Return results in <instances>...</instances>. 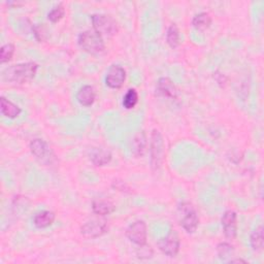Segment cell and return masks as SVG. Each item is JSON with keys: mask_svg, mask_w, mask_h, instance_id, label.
Returning a JSON list of instances; mask_svg holds the SVG:
<instances>
[{"mask_svg": "<svg viewBox=\"0 0 264 264\" xmlns=\"http://www.w3.org/2000/svg\"><path fill=\"white\" fill-rule=\"evenodd\" d=\"M89 156L92 163L96 166H105L112 160L111 152L101 148H93Z\"/></svg>", "mask_w": 264, "mask_h": 264, "instance_id": "obj_15", "label": "cell"}, {"mask_svg": "<svg viewBox=\"0 0 264 264\" xmlns=\"http://www.w3.org/2000/svg\"><path fill=\"white\" fill-rule=\"evenodd\" d=\"M228 263H247V262L242 259H230Z\"/></svg>", "mask_w": 264, "mask_h": 264, "instance_id": "obj_29", "label": "cell"}, {"mask_svg": "<svg viewBox=\"0 0 264 264\" xmlns=\"http://www.w3.org/2000/svg\"><path fill=\"white\" fill-rule=\"evenodd\" d=\"M250 243H251V247L254 251H261L263 249V245H264V229H263V226L260 225L258 226L254 231L253 233L251 234V237H250Z\"/></svg>", "mask_w": 264, "mask_h": 264, "instance_id": "obj_19", "label": "cell"}, {"mask_svg": "<svg viewBox=\"0 0 264 264\" xmlns=\"http://www.w3.org/2000/svg\"><path fill=\"white\" fill-rule=\"evenodd\" d=\"M15 54V46L13 44H7L0 49V62L7 63L9 62Z\"/></svg>", "mask_w": 264, "mask_h": 264, "instance_id": "obj_24", "label": "cell"}, {"mask_svg": "<svg viewBox=\"0 0 264 264\" xmlns=\"http://www.w3.org/2000/svg\"><path fill=\"white\" fill-rule=\"evenodd\" d=\"M126 236L128 239L137 245V246H144L147 243V224L144 221H135L132 223L126 230Z\"/></svg>", "mask_w": 264, "mask_h": 264, "instance_id": "obj_8", "label": "cell"}, {"mask_svg": "<svg viewBox=\"0 0 264 264\" xmlns=\"http://www.w3.org/2000/svg\"><path fill=\"white\" fill-rule=\"evenodd\" d=\"M0 110H2V114L9 119L17 118L22 112L17 105L8 100L6 97L0 98Z\"/></svg>", "mask_w": 264, "mask_h": 264, "instance_id": "obj_17", "label": "cell"}, {"mask_svg": "<svg viewBox=\"0 0 264 264\" xmlns=\"http://www.w3.org/2000/svg\"><path fill=\"white\" fill-rule=\"evenodd\" d=\"M138 103V93L135 89H129L125 96L123 97V107L126 110H131L133 109L136 104Z\"/></svg>", "mask_w": 264, "mask_h": 264, "instance_id": "obj_23", "label": "cell"}, {"mask_svg": "<svg viewBox=\"0 0 264 264\" xmlns=\"http://www.w3.org/2000/svg\"><path fill=\"white\" fill-rule=\"evenodd\" d=\"M139 251L137 252V256L138 258H141V259H148V258H151L152 255H153V250L151 249V247L149 246H139Z\"/></svg>", "mask_w": 264, "mask_h": 264, "instance_id": "obj_26", "label": "cell"}, {"mask_svg": "<svg viewBox=\"0 0 264 264\" xmlns=\"http://www.w3.org/2000/svg\"><path fill=\"white\" fill-rule=\"evenodd\" d=\"M150 156L152 169L158 170L161 167L164 159V141L160 131L156 129H154L151 134Z\"/></svg>", "mask_w": 264, "mask_h": 264, "instance_id": "obj_5", "label": "cell"}, {"mask_svg": "<svg viewBox=\"0 0 264 264\" xmlns=\"http://www.w3.org/2000/svg\"><path fill=\"white\" fill-rule=\"evenodd\" d=\"M126 79V71L120 65H112L106 76V84L112 89H119Z\"/></svg>", "mask_w": 264, "mask_h": 264, "instance_id": "obj_9", "label": "cell"}, {"mask_svg": "<svg viewBox=\"0 0 264 264\" xmlns=\"http://www.w3.org/2000/svg\"><path fill=\"white\" fill-rule=\"evenodd\" d=\"M223 232L227 238L233 239L237 234V215L233 211H227L224 213L222 220Z\"/></svg>", "mask_w": 264, "mask_h": 264, "instance_id": "obj_10", "label": "cell"}, {"mask_svg": "<svg viewBox=\"0 0 264 264\" xmlns=\"http://www.w3.org/2000/svg\"><path fill=\"white\" fill-rule=\"evenodd\" d=\"M76 99L83 107H91L96 99L95 89L90 85L83 86L76 94Z\"/></svg>", "mask_w": 264, "mask_h": 264, "instance_id": "obj_12", "label": "cell"}, {"mask_svg": "<svg viewBox=\"0 0 264 264\" xmlns=\"http://www.w3.org/2000/svg\"><path fill=\"white\" fill-rule=\"evenodd\" d=\"M65 15V10L64 7L62 5H59L57 7H55L49 14H48V19L53 22V23H57L58 21H60Z\"/></svg>", "mask_w": 264, "mask_h": 264, "instance_id": "obj_25", "label": "cell"}, {"mask_svg": "<svg viewBox=\"0 0 264 264\" xmlns=\"http://www.w3.org/2000/svg\"><path fill=\"white\" fill-rule=\"evenodd\" d=\"M77 43L82 50L92 55H99L106 49L103 36H100L94 30H87L82 32L78 35Z\"/></svg>", "mask_w": 264, "mask_h": 264, "instance_id": "obj_2", "label": "cell"}, {"mask_svg": "<svg viewBox=\"0 0 264 264\" xmlns=\"http://www.w3.org/2000/svg\"><path fill=\"white\" fill-rule=\"evenodd\" d=\"M30 151L36 159L44 162L46 159H48V155L51 150L44 139L35 138L30 143Z\"/></svg>", "mask_w": 264, "mask_h": 264, "instance_id": "obj_13", "label": "cell"}, {"mask_svg": "<svg viewBox=\"0 0 264 264\" xmlns=\"http://www.w3.org/2000/svg\"><path fill=\"white\" fill-rule=\"evenodd\" d=\"M108 230H109V226L105 220L88 221L80 227V233L86 238L99 237L105 233H107Z\"/></svg>", "mask_w": 264, "mask_h": 264, "instance_id": "obj_7", "label": "cell"}, {"mask_svg": "<svg viewBox=\"0 0 264 264\" xmlns=\"http://www.w3.org/2000/svg\"><path fill=\"white\" fill-rule=\"evenodd\" d=\"M159 250L169 257H175L180 251V237L174 230H170L168 234L160 238L157 242Z\"/></svg>", "mask_w": 264, "mask_h": 264, "instance_id": "obj_6", "label": "cell"}, {"mask_svg": "<svg viewBox=\"0 0 264 264\" xmlns=\"http://www.w3.org/2000/svg\"><path fill=\"white\" fill-rule=\"evenodd\" d=\"M92 210L98 216H107V215L112 214L116 210V207L113 202H111L109 200L97 199V200L93 201Z\"/></svg>", "mask_w": 264, "mask_h": 264, "instance_id": "obj_18", "label": "cell"}, {"mask_svg": "<svg viewBox=\"0 0 264 264\" xmlns=\"http://www.w3.org/2000/svg\"><path fill=\"white\" fill-rule=\"evenodd\" d=\"M55 214L51 211H43L37 213L33 218V224L36 228L44 229L50 227L55 221Z\"/></svg>", "mask_w": 264, "mask_h": 264, "instance_id": "obj_16", "label": "cell"}, {"mask_svg": "<svg viewBox=\"0 0 264 264\" xmlns=\"http://www.w3.org/2000/svg\"><path fill=\"white\" fill-rule=\"evenodd\" d=\"M147 145H148V141H147L146 133L144 131L138 132L132 138V141H131L130 149H131L132 155L137 158L144 156V154L146 153V150H147Z\"/></svg>", "mask_w": 264, "mask_h": 264, "instance_id": "obj_14", "label": "cell"}, {"mask_svg": "<svg viewBox=\"0 0 264 264\" xmlns=\"http://www.w3.org/2000/svg\"><path fill=\"white\" fill-rule=\"evenodd\" d=\"M178 216L181 226L188 233H194L199 225L197 212L192 204L182 202L178 208Z\"/></svg>", "mask_w": 264, "mask_h": 264, "instance_id": "obj_3", "label": "cell"}, {"mask_svg": "<svg viewBox=\"0 0 264 264\" xmlns=\"http://www.w3.org/2000/svg\"><path fill=\"white\" fill-rule=\"evenodd\" d=\"M166 42L170 48L175 49L180 45V31L179 28L175 24L169 26L167 33H166Z\"/></svg>", "mask_w": 264, "mask_h": 264, "instance_id": "obj_21", "label": "cell"}, {"mask_svg": "<svg viewBox=\"0 0 264 264\" xmlns=\"http://www.w3.org/2000/svg\"><path fill=\"white\" fill-rule=\"evenodd\" d=\"M192 24L195 29L199 31H205L211 26L212 18L208 13H200L193 18Z\"/></svg>", "mask_w": 264, "mask_h": 264, "instance_id": "obj_20", "label": "cell"}, {"mask_svg": "<svg viewBox=\"0 0 264 264\" xmlns=\"http://www.w3.org/2000/svg\"><path fill=\"white\" fill-rule=\"evenodd\" d=\"M217 72H218V71H217ZM218 75L220 76V78H215V79L218 82V84H220V85H222V86H223V84H224V83H226V77H225L223 74H221V73H220V74H218Z\"/></svg>", "mask_w": 264, "mask_h": 264, "instance_id": "obj_28", "label": "cell"}, {"mask_svg": "<svg viewBox=\"0 0 264 264\" xmlns=\"http://www.w3.org/2000/svg\"><path fill=\"white\" fill-rule=\"evenodd\" d=\"M93 30L96 31L100 36L112 37L116 35L119 31V26L117 21L108 15L95 14L91 17Z\"/></svg>", "mask_w": 264, "mask_h": 264, "instance_id": "obj_4", "label": "cell"}, {"mask_svg": "<svg viewBox=\"0 0 264 264\" xmlns=\"http://www.w3.org/2000/svg\"><path fill=\"white\" fill-rule=\"evenodd\" d=\"M217 254L221 260L228 262L234 254V249L228 242H220L217 246Z\"/></svg>", "mask_w": 264, "mask_h": 264, "instance_id": "obj_22", "label": "cell"}, {"mask_svg": "<svg viewBox=\"0 0 264 264\" xmlns=\"http://www.w3.org/2000/svg\"><path fill=\"white\" fill-rule=\"evenodd\" d=\"M37 69L38 64L35 62L20 63L5 69L3 76L8 82L23 85L33 79L37 72Z\"/></svg>", "mask_w": 264, "mask_h": 264, "instance_id": "obj_1", "label": "cell"}, {"mask_svg": "<svg viewBox=\"0 0 264 264\" xmlns=\"http://www.w3.org/2000/svg\"><path fill=\"white\" fill-rule=\"evenodd\" d=\"M157 94L170 98V99H175L178 97V89L175 85L172 83V80L168 77H160L158 83H157V88H156Z\"/></svg>", "mask_w": 264, "mask_h": 264, "instance_id": "obj_11", "label": "cell"}, {"mask_svg": "<svg viewBox=\"0 0 264 264\" xmlns=\"http://www.w3.org/2000/svg\"><path fill=\"white\" fill-rule=\"evenodd\" d=\"M113 188L118 190V191H121V192H125V193H130L131 189L129 188V186L123 182V181H119V180H116L113 182Z\"/></svg>", "mask_w": 264, "mask_h": 264, "instance_id": "obj_27", "label": "cell"}]
</instances>
